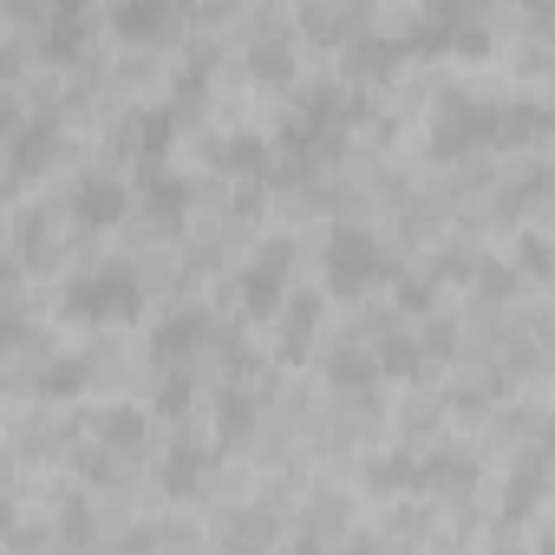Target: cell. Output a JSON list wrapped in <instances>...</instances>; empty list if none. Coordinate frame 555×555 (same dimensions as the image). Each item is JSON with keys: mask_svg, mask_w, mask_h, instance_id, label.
Segmentation results:
<instances>
[{"mask_svg": "<svg viewBox=\"0 0 555 555\" xmlns=\"http://www.w3.org/2000/svg\"><path fill=\"white\" fill-rule=\"evenodd\" d=\"M490 0H425V21L412 27L405 53H457V60H483L490 53Z\"/></svg>", "mask_w": 555, "mask_h": 555, "instance_id": "6da1fadb", "label": "cell"}, {"mask_svg": "<svg viewBox=\"0 0 555 555\" xmlns=\"http://www.w3.org/2000/svg\"><path fill=\"white\" fill-rule=\"evenodd\" d=\"M321 268H327V288L347 295V301H360V295H373L379 282H392V255H386V242H379L373 229H334Z\"/></svg>", "mask_w": 555, "mask_h": 555, "instance_id": "7a4b0ae2", "label": "cell"}, {"mask_svg": "<svg viewBox=\"0 0 555 555\" xmlns=\"http://www.w3.org/2000/svg\"><path fill=\"white\" fill-rule=\"evenodd\" d=\"M144 308V288H138V274L125 261H105L92 274H79V282L66 288V314L73 321H131Z\"/></svg>", "mask_w": 555, "mask_h": 555, "instance_id": "3957f363", "label": "cell"}, {"mask_svg": "<svg viewBox=\"0 0 555 555\" xmlns=\"http://www.w3.org/2000/svg\"><path fill=\"white\" fill-rule=\"evenodd\" d=\"M477 144H496V105L490 99H470V92L444 99L438 105V125H431V157H464Z\"/></svg>", "mask_w": 555, "mask_h": 555, "instance_id": "277c9868", "label": "cell"}, {"mask_svg": "<svg viewBox=\"0 0 555 555\" xmlns=\"http://www.w3.org/2000/svg\"><path fill=\"white\" fill-rule=\"evenodd\" d=\"M288 268H295V242H268V248L242 268V308H248L255 321H268L274 308H282V295H288Z\"/></svg>", "mask_w": 555, "mask_h": 555, "instance_id": "5b68a950", "label": "cell"}, {"mask_svg": "<svg viewBox=\"0 0 555 555\" xmlns=\"http://www.w3.org/2000/svg\"><path fill=\"white\" fill-rule=\"evenodd\" d=\"M405 60V40H386V34H353L347 40V86H379L392 79Z\"/></svg>", "mask_w": 555, "mask_h": 555, "instance_id": "8992f818", "label": "cell"}, {"mask_svg": "<svg viewBox=\"0 0 555 555\" xmlns=\"http://www.w3.org/2000/svg\"><path fill=\"white\" fill-rule=\"evenodd\" d=\"M125 209H131V190H125L118 177H79L73 216H79L86 229H112V222H125Z\"/></svg>", "mask_w": 555, "mask_h": 555, "instance_id": "52a82bcc", "label": "cell"}, {"mask_svg": "<svg viewBox=\"0 0 555 555\" xmlns=\"http://www.w3.org/2000/svg\"><path fill=\"white\" fill-rule=\"evenodd\" d=\"M138 203H144V216H151L157 229H183V216H190V183L170 177L164 164H151L144 183H138Z\"/></svg>", "mask_w": 555, "mask_h": 555, "instance_id": "ba28073f", "label": "cell"}, {"mask_svg": "<svg viewBox=\"0 0 555 555\" xmlns=\"http://www.w3.org/2000/svg\"><path fill=\"white\" fill-rule=\"evenodd\" d=\"M86 34H92V14H86V0H60L53 8V21H47V60L53 66H73L79 53H86Z\"/></svg>", "mask_w": 555, "mask_h": 555, "instance_id": "9c48e42d", "label": "cell"}, {"mask_svg": "<svg viewBox=\"0 0 555 555\" xmlns=\"http://www.w3.org/2000/svg\"><path fill=\"white\" fill-rule=\"evenodd\" d=\"M170 131H177V112L151 105V112H131V125H125V144H131V157L151 170V164H164V151H170Z\"/></svg>", "mask_w": 555, "mask_h": 555, "instance_id": "30bf717a", "label": "cell"}, {"mask_svg": "<svg viewBox=\"0 0 555 555\" xmlns=\"http://www.w3.org/2000/svg\"><path fill=\"white\" fill-rule=\"evenodd\" d=\"M203 340H209V321H203V314H170V321L157 327V340H151V360H157V366H183Z\"/></svg>", "mask_w": 555, "mask_h": 555, "instance_id": "8fae6325", "label": "cell"}, {"mask_svg": "<svg viewBox=\"0 0 555 555\" xmlns=\"http://www.w3.org/2000/svg\"><path fill=\"white\" fill-rule=\"evenodd\" d=\"M112 27H118L125 40H157V34L170 27V0H118Z\"/></svg>", "mask_w": 555, "mask_h": 555, "instance_id": "7c38bea8", "label": "cell"}, {"mask_svg": "<svg viewBox=\"0 0 555 555\" xmlns=\"http://www.w3.org/2000/svg\"><path fill=\"white\" fill-rule=\"evenodd\" d=\"M53 118H40V125H21L14 131V177H34V170H47L53 164Z\"/></svg>", "mask_w": 555, "mask_h": 555, "instance_id": "4fadbf2b", "label": "cell"}, {"mask_svg": "<svg viewBox=\"0 0 555 555\" xmlns=\"http://www.w3.org/2000/svg\"><path fill=\"white\" fill-rule=\"evenodd\" d=\"M248 73H255L261 86H282V79H295V47H288L282 34L255 40V47H248Z\"/></svg>", "mask_w": 555, "mask_h": 555, "instance_id": "5bb4252c", "label": "cell"}, {"mask_svg": "<svg viewBox=\"0 0 555 555\" xmlns=\"http://www.w3.org/2000/svg\"><path fill=\"white\" fill-rule=\"evenodd\" d=\"M548 131L542 105H496V144H535Z\"/></svg>", "mask_w": 555, "mask_h": 555, "instance_id": "9a60e30c", "label": "cell"}, {"mask_svg": "<svg viewBox=\"0 0 555 555\" xmlns=\"http://www.w3.org/2000/svg\"><path fill=\"white\" fill-rule=\"evenodd\" d=\"M216 164L235 170V177H261V170H268V144H261L255 131H235V138L216 144Z\"/></svg>", "mask_w": 555, "mask_h": 555, "instance_id": "2e32d148", "label": "cell"}, {"mask_svg": "<svg viewBox=\"0 0 555 555\" xmlns=\"http://www.w3.org/2000/svg\"><path fill=\"white\" fill-rule=\"evenodd\" d=\"M314 321H321V308H314V295H301V301L288 308V321H282V353H288V360H301V353H308Z\"/></svg>", "mask_w": 555, "mask_h": 555, "instance_id": "e0dca14e", "label": "cell"}, {"mask_svg": "<svg viewBox=\"0 0 555 555\" xmlns=\"http://www.w3.org/2000/svg\"><path fill=\"white\" fill-rule=\"evenodd\" d=\"M327 379H334L340 392H360V399H366V392H373V379H379V366H373L366 353H340V360L327 366Z\"/></svg>", "mask_w": 555, "mask_h": 555, "instance_id": "ac0fdd59", "label": "cell"}, {"mask_svg": "<svg viewBox=\"0 0 555 555\" xmlns=\"http://www.w3.org/2000/svg\"><path fill=\"white\" fill-rule=\"evenodd\" d=\"M196 483H203V457H196L190 444L170 451V457H164V490H170V496H190Z\"/></svg>", "mask_w": 555, "mask_h": 555, "instance_id": "d6986e66", "label": "cell"}, {"mask_svg": "<svg viewBox=\"0 0 555 555\" xmlns=\"http://www.w3.org/2000/svg\"><path fill=\"white\" fill-rule=\"evenodd\" d=\"M40 392H47V399H73V392H86V360H53L47 379H40Z\"/></svg>", "mask_w": 555, "mask_h": 555, "instance_id": "ffe728a7", "label": "cell"}, {"mask_svg": "<svg viewBox=\"0 0 555 555\" xmlns=\"http://www.w3.org/2000/svg\"><path fill=\"white\" fill-rule=\"evenodd\" d=\"M248 425H255V405H248L242 392H222V405H216V431L235 444V438H248Z\"/></svg>", "mask_w": 555, "mask_h": 555, "instance_id": "44dd1931", "label": "cell"}, {"mask_svg": "<svg viewBox=\"0 0 555 555\" xmlns=\"http://www.w3.org/2000/svg\"><path fill=\"white\" fill-rule=\"evenodd\" d=\"M99 431H105V444H138L144 438V418L131 405H112V412H99Z\"/></svg>", "mask_w": 555, "mask_h": 555, "instance_id": "7402d4cb", "label": "cell"}, {"mask_svg": "<svg viewBox=\"0 0 555 555\" xmlns=\"http://www.w3.org/2000/svg\"><path fill=\"white\" fill-rule=\"evenodd\" d=\"M373 366H379V373H399V379H412L425 360H418V347H412V340H386V353H379Z\"/></svg>", "mask_w": 555, "mask_h": 555, "instance_id": "603a6c76", "label": "cell"}, {"mask_svg": "<svg viewBox=\"0 0 555 555\" xmlns=\"http://www.w3.org/2000/svg\"><path fill=\"white\" fill-rule=\"evenodd\" d=\"M392 483H399V490H405V483H418V464H405V457H399V464H392V457H386V464H373V490H392Z\"/></svg>", "mask_w": 555, "mask_h": 555, "instance_id": "cb8c5ba5", "label": "cell"}, {"mask_svg": "<svg viewBox=\"0 0 555 555\" xmlns=\"http://www.w3.org/2000/svg\"><path fill=\"white\" fill-rule=\"evenodd\" d=\"M157 412H170V418H177V412H190V379H183V373H170V379H164Z\"/></svg>", "mask_w": 555, "mask_h": 555, "instance_id": "d4e9b609", "label": "cell"}, {"mask_svg": "<svg viewBox=\"0 0 555 555\" xmlns=\"http://www.w3.org/2000/svg\"><path fill=\"white\" fill-rule=\"evenodd\" d=\"M522 268L529 274H548V242L542 235H522Z\"/></svg>", "mask_w": 555, "mask_h": 555, "instance_id": "484cf974", "label": "cell"}, {"mask_svg": "<svg viewBox=\"0 0 555 555\" xmlns=\"http://www.w3.org/2000/svg\"><path fill=\"white\" fill-rule=\"evenodd\" d=\"M399 308L425 314V308H431V288H425V282H405V288H399Z\"/></svg>", "mask_w": 555, "mask_h": 555, "instance_id": "4316f807", "label": "cell"}, {"mask_svg": "<svg viewBox=\"0 0 555 555\" xmlns=\"http://www.w3.org/2000/svg\"><path fill=\"white\" fill-rule=\"evenodd\" d=\"M14 73H21V53H14V47H0V79H14Z\"/></svg>", "mask_w": 555, "mask_h": 555, "instance_id": "83f0119b", "label": "cell"}, {"mask_svg": "<svg viewBox=\"0 0 555 555\" xmlns=\"http://www.w3.org/2000/svg\"><path fill=\"white\" fill-rule=\"evenodd\" d=\"M0 131H14V105H0Z\"/></svg>", "mask_w": 555, "mask_h": 555, "instance_id": "f1b7e54d", "label": "cell"}, {"mask_svg": "<svg viewBox=\"0 0 555 555\" xmlns=\"http://www.w3.org/2000/svg\"><path fill=\"white\" fill-rule=\"evenodd\" d=\"M8 282H14V268H8V261H0V288H8Z\"/></svg>", "mask_w": 555, "mask_h": 555, "instance_id": "f546056e", "label": "cell"}]
</instances>
